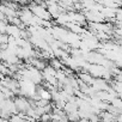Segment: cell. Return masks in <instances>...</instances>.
<instances>
[{
  "instance_id": "6da1fadb",
  "label": "cell",
  "mask_w": 122,
  "mask_h": 122,
  "mask_svg": "<svg viewBox=\"0 0 122 122\" xmlns=\"http://www.w3.org/2000/svg\"><path fill=\"white\" fill-rule=\"evenodd\" d=\"M13 1H16V3H18V4H24L26 0H13Z\"/></svg>"
}]
</instances>
